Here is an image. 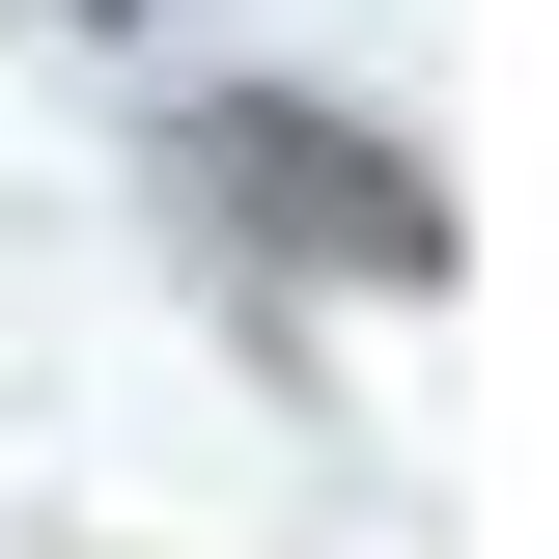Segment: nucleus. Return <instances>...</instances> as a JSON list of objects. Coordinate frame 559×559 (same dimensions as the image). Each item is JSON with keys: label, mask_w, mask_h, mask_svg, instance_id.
Masks as SVG:
<instances>
[{"label": "nucleus", "mask_w": 559, "mask_h": 559, "mask_svg": "<svg viewBox=\"0 0 559 559\" xmlns=\"http://www.w3.org/2000/svg\"><path fill=\"white\" fill-rule=\"evenodd\" d=\"M84 28H140V0H84Z\"/></svg>", "instance_id": "obj_2"}, {"label": "nucleus", "mask_w": 559, "mask_h": 559, "mask_svg": "<svg viewBox=\"0 0 559 559\" xmlns=\"http://www.w3.org/2000/svg\"><path fill=\"white\" fill-rule=\"evenodd\" d=\"M197 197H252V252H336V280H448V197L336 112H197Z\"/></svg>", "instance_id": "obj_1"}]
</instances>
